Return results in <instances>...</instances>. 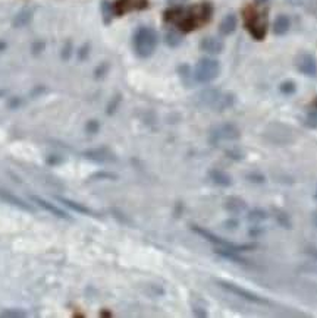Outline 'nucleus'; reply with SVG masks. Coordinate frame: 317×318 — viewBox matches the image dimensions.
<instances>
[{
    "mask_svg": "<svg viewBox=\"0 0 317 318\" xmlns=\"http://www.w3.org/2000/svg\"><path fill=\"white\" fill-rule=\"evenodd\" d=\"M212 16V6L207 3L195 4L188 9H172L164 13V19L175 24L179 30L188 32L197 30L198 27H203L206 22L210 21Z\"/></svg>",
    "mask_w": 317,
    "mask_h": 318,
    "instance_id": "obj_1",
    "label": "nucleus"
},
{
    "mask_svg": "<svg viewBox=\"0 0 317 318\" xmlns=\"http://www.w3.org/2000/svg\"><path fill=\"white\" fill-rule=\"evenodd\" d=\"M244 25L247 31L253 35L255 40H263L267 32V12L258 10L254 6H247L242 10Z\"/></svg>",
    "mask_w": 317,
    "mask_h": 318,
    "instance_id": "obj_2",
    "label": "nucleus"
},
{
    "mask_svg": "<svg viewBox=\"0 0 317 318\" xmlns=\"http://www.w3.org/2000/svg\"><path fill=\"white\" fill-rule=\"evenodd\" d=\"M191 229H192L194 233H197L198 236H201V238L206 239L207 242L216 245L218 248L232 250V251H237V253L253 251V250L257 248L255 244H234V242H231V241H226V239H223L221 236L215 235L213 232H210V230H207V229H204V227H201V226H195V224H194V226H191Z\"/></svg>",
    "mask_w": 317,
    "mask_h": 318,
    "instance_id": "obj_3",
    "label": "nucleus"
},
{
    "mask_svg": "<svg viewBox=\"0 0 317 318\" xmlns=\"http://www.w3.org/2000/svg\"><path fill=\"white\" fill-rule=\"evenodd\" d=\"M158 46V34L152 28H140L134 35V49L140 58H149L153 55Z\"/></svg>",
    "mask_w": 317,
    "mask_h": 318,
    "instance_id": "obj_4",
    "label": "nucleus"
},
{
    "mask_svg": "<svg viewBox=\"0 0 317 318\" xmlns=\"http://www.w3.org/2000/svg\"><path fill=\"white\" fill-rule=\"evenodd\" d=\"M216 285L221 287V289H223V290H226L228 293H231V295H234V296H237V298H241V299H244V301H248V302H251V304H257V305H269V304H270L264 296L257 295V293L251 292V290L239 286V285H235V283H232V282H228V280H216Z\"/></svg>",
    "mask_w": 317,
    "mask_h": 318,
    "instance_id": "obj_5",
    "label": "nucleus"
},
{
    "mask_svg": "<svg viewBox=\"0 0 317 318\" xmlns=\"http://www.w3.org/2000/svg\"><path fill=\"white\" fill-rule=\"evenodd\" d=\"M241 138V130L235 124L226 122L215 127L209 133V142L212 145H219L223 141H237Z\"/></svg>",
    "mask_w": 317,
    "mask_h": 318,
    "instance_id": "obj_6",
    "label": "nucleus"
},
{
    "mask_svg": "<svg viewBox=\"0 0 317 318\" xmlns=\"http://www.w3.org/2000/svg\"><path fill=\"white\" fill-rule=\"evenodd\" d=\"M221 73V64L216 59L204 58L195 66V79L198 82H212Z\"/></svg>",
    "mask_w": 317,
    "mask_h": 318,
    "instance_id": "obj_7",
    "label": "nucleus"
},
{
    "mask_svg": "<svg viewBox=\"0 0 317 318\" xmlns=\"http://www.w3.org/2000/svg\"><path fill=\"white\" fill-rule=\"evenodd\" d=\"M82 156L87 160H91L95 163H115L116 161V154L107 147H98V148L87 150L82 153Z\"/></svg>",
    "mask_w": 317,
    "mask_h": 318,
    "instance_id": "obj_8",
    "label": "nucleus"
},
{
    "mask_svg": "<svg viewBox=\"0 0 317 318\" xmlns=\"http://www.w3.org/2000/svg\"><path fill=\"white\" fill-rule=\"evenodd\" d=\"M147 4H149V0H118L115 4V12L118 15H125L128 12L146 9Z\"/></svg>",
    "mask_w": 317,
    "mask_h": 318,
    "instance_id": "obj_9",
    "label": "nucleus"
},
{
    "mask_svg": "<svg viewBox=\"0 0 317 318\" xmlns=\"http://www.w3.org/2000/svg\"><path fill=\"white\" fill-rule=\"evenodd\" d=\"M247 202L241 196H228L223 201V208L232 214V216H239L247 211Z\"/></svg>",
    "mask_w": 317,
    "mask_h": 318,
    "instance_id": "obj_10",
    "label": "nucleus"
},
{
    "mask_svg": "<svg viewBox=\"0 0 317 318\" xmlns=\"http://www.w3.org/2000/svg\"><path fill=\"white\" fill-rule=\"evenodd\" d=\"M0 201L6 202V204H9V205H13V207H16V208H21V210H24V211H34V207H32L31 204H27L24 199L18 198V196L13 195L12 192L6 191V190H1V188H0Z\"/></svg>",
    "mask_w": 317,
    "mask_h": 318,
    "instance_id": "obj_11",
    "label": "nucleus"
},
{
    "mask_svg": "<svg viewBox=\"0 0 317 318\" xmlns=\"http://www.w3.org/2000/svg\"><path fill=\"white\" fill-rule=\"evenodd\" d=\"M31 201L34 202V204H37L38 207H41V208L47 210L49 213H52L53 216H56V217H59V219L71 220V217L65 213L64 210H61L56 204L49 202L47 199H43V198H40V196H37V195H31Z\"/></svg>",
    "mask_w": 317,
    "mask_h": 318,
    "instance_id": "obj_12",
    "label": "nucleus"
},
{
    "mask_svg": "<svg viewBox=\"0 0 317 318\" xmlns=\"http://www.w3.org/2000/svg\"><path fill=\"white\" fill-rule=\"evenodd\" d=\"M207 176H209V179H210L215 185H218V187L229 188V187L232 185V178H231L225 170H222V169L213 167V169L209 170Z\"/></svg>",
    "mask_w": 317,
    "mask_h": 318,
    "instance_id": "obj_13",
    "label": "nucleus"
},
{
    "mask_svg": "<svg viewBox=\"0 0 317 318\" xmlns=\"http://www.w3.org/2000/svg\"><path fill=\"white\" fill-rule=\"evenodd\" d=\"M297 67L301 73L304 75H309V76H313L316 73V62H315V58L310 56V55H303L298 58L297 61Z\"/></svg>",
    "mask_w": 317,
    "mask_h": 318,
    "instance_id": "obj_14",
    "label": "nucleus"
},
{
    "mask_svg": "<svg viewBox=\"0 0 317 318\" xmlns=\"http://www.w3.org/2000/svg\"><path fill=\"white\" fill-rule=\"evenodd\" d=\"M200 47H201V50H204L206 53L219 55L223 50V43L219 38H216V37H206V38H203V41L200 43Z\"/></svg>",
    "mask_w": 317,
    "mask_h": 318,
    "instance_id": "obj_15",
    "label": "nucleus"
},
{
    "mask_svg": "<svg viewBox=\"0 0 317 318\" xmlns=\"http://www.w3.org/2000/svg\"><path fill=\"white\" fill-rule=\"evenodd\" d=\"M58 199L65 204L68 208H71V210H74L75 213H79V214H84V216H91V217H98V214L93 211L91 208H88V207H85L84 204H79V202H75V201H72V199H69V198H62V196H58Z\"/></svg>",
    "mask_w": 317,
    "mask_h": 318,
    "instance_id": "obj_16",
    "label": "nucleus"
},
{
    "mask_svg": "<svg viewBox=\"0 0 317 318\" xmlns=\"http://www.w3.org/2000/svg\"><path fill=\"white\" fill-rule=\"evenodd\" d=\"M215 253L219 255V256L225 258V259H228V261L235 262V264H241V265H248V264H250V261H247L245 258H242V256H241V253H237V251H232V250L216 248V250H215Z\"/></svg>",
    "mask_w": 317,
    "mask_h": 318,
    "instance_id": "obj_17",
    "label": "nucleus"
},
{
    "mask_svg": "<svg viewBox=\"0 0 317 318\" xmlns=\"http://www.w3.org/2000/svg\"><path fill=\"white\" fill-rule=\"evenodd\" d=\"M272 217L275 219V222L278 223L281 227H284L286 230L292 229V220L291 216L286 213L285 210L278 208V207H272Z\"/></svg>",
    "mask_w": 317,
    "mask_h": 318,
    "instance_id": "obj_18",
    "label": "nucleus"
},
{
    "mask_svg": "<svg viewBox=\"0 0 317 318\" xmlns=\"http://www.w3.org/2000/svg\"><path fill=\"white\" fill-rule=\"evenodd\" d=\"M289 27H291L289 18H288L286 15H279V16L275 19L273 25H272V31H273L275 35H284V34L288 32Z\"/></svg>",
    "mask_w": 317,
    "mask_h": 318,
    "instance_id": "obj_19",
    "label": "nucleus"
},
{
    "mask_svg": "<svg viewBox=\"0 0 317 318\" xmlns=\"http://www.w3.org/2000/svg\"><path fill=\"white\" fill-rule=\"evenodd\" d=\"M235 30H237V16L234 13H229L222 19L219 31L222 35H231Z\"/></svg>",
    "mask_w": 317,
    "mask_h": 318,
    "instance_id": "obj_20",
    "label": "nucleus"
},
{
    "mask_svg": "<svg viewBox=\"0 0 317 318\" xmlns=\"http://www.w3.org/2000/svg\"><path fill=\"white\" fill-rule=\"evenodd\" d=\"M267 219H269V213L264 208H260V207L251 208L247 213V220L250 223H253V224H260V223L266 222Z\"/></svg>",
    "mask_w": 317,
    "mask_h": 318,
    "instance_id": "obj_21",
    "label": "nucleus"
},
{
    "mask_svg": "<svg viewBox=\"0 0 317 318\" xmlns=\"http://www.w3.org/2000/svg\"><path fill=\"white\" fill-rule=\"evenodd\" d=\"M0 317L1 318H21L27 317V313L22 310H16V308H9V310H3L0 311Z\"/></svg>",
    "mask_w": 317,
    "mask_h": 318,
    "instance_id": "obj_22",
    "label": "nucleus"
},
{
    "mask_svg": "<svg viewBox=\"0 0 317 318\" xmlns=\"http://www.w3.org/2000/svg\"><path fill=\"white\" fill-rule=\"evenodd\" d=\"M306 127H313L316 129L317 127V106H313L309 112H307V116H306Z\"/></svg>",
    "mask_w": 317,
    "mask_h": 318,
    "instance_id": "obj_23",
    "label": "nucleus"
},
{
    "mask_svg": "<svg viewBox=\"0 0 317 318\" xmlns=\"http://www.w3.org/2000/svg\"><path fill=\"white\" fill-rule=\"evenodd\" d=\"M118 176L110 172H97L90 176V181H116Z\"/></svg>",
    "mask_w": 317,
    "mask_h": 318,
    "instance_id": "obj_24",
    "label": "nucleus"
},
{
    "mask_svg": "<svg viewBox=\"0 0 317 318\" xmlns=\"http://www.w3.org/2000/svg\"><path fill=\"white\" fill-rule=\"evenodd\" d=\"M245 179H247L248 182H251V184H257V185L266 182L264 175L260 173V172H250V173H247V175H245Z\"/></svg>",
    "mask_w": 317,
    "mask_h": 318,
    "instance_id": "obj_25",
    "label": "nucleus"
},
{
    "mask_svg": "<svg viewBox=\"0 0 317 318\" xmlns=\"http://www.w3.org/2000/svg\"><path fill=\"white\" fill-rule=\"evenodd\" d=\"M30 18H31V13L28 10H22L21 13L16 15V18L13 21V25L15 27H22V25H25L30 21Z\"/></svg>",
    "mask_w": 317,
    "mask_h": 318,
    "instance_id": "obj_26",
    "label": "nucleus"
},
{
    "mask_svg": "<svg viewBox=\"0 0 317 318\" xmlns=\"http://www.w3.org/2000/svg\"><path fill=\"white\" fill-rule=\"evenodd\" d=\"M279 90H281V93H282V94H285V96H291V94H294V93H295L297 87H295V84H294L292 81H285V82H282V84H281Z\"/></svg>",
    "mask_w": 317,
    "mask_h": 318,
    "instance_id": "obj_27",
    "label": "nucleus"
},
{
    "mask_svg": "<svg viewBox=\"0 0 317 318\" xmlns=\"http://www.w3.org/2000/svg\"><path fill=\"white\" fill-rule=\"evenodd\" d=\"M226 154H228L229 159L235 160V161H241V160H244V157H245V153L242 150L237 148V147H234L232 150H228Z\"/></svg>",
    "mask_w": 317,
    "mask_h": 318,
    "instance_id": "obj_28",
    "label": "nucleus"
},
{
    "mask_svg": "<svg viewBox=\"0 0 317 318\" xmlns=\"http://www.w3.org/2000/svg\"><path fill=\"white\" fill-rule=\"evenodd\" d=\"M264 232H266L264 227H260L258 224H254V226H251V227L248 229V236L255 239V238H260L261 235H264Z\"/></svg>",
    "mask_w": 317,
    "mask_h": 318,
    "instance_id": "obj_29",
    "label": "nucleus"
},
{
    "mask_svg": "<svg viewBox=\"0 0 317 318\" xmlns=\"http://www.w3.org/2000/svg\"><path fill=\"white\" fill-rule=\"evenodd\" d=\"M223 229H226V230H229V232H235L238 227H239V222L237 220V219H228V220H225L222 223Z\"/></svg>",
    "mask_w": 317,
    "mask_h": 318,
    "instance_id": "obj_30",
    "label": "nucleus"
},
{
    "mask_svg": "<svg viewBox=\"0 0 317 318\" xmlns=\"http://www.w3.org/2000/svg\"><path fill=\"white\" fill-rule=\"evenodd\" d=\"M98 130H100V124H98L97 121H90V122L87 124V127H85V132L90 133V135H94Z\"/></svg>",
    "mask_w": 317,
    "mask_h": 318,
    "instance_id": "obj_31",
    "label": "nucleus"
},
{
    "mask_svg": "<svg viewBox=\"0 0 317 318\" xmlns=\"http://www.w3.org/2000/svg\"><path fill=\"white\" fill-rule=\"evenodd\" d=\"M166 43H167L169 46L175 47V46H178V44L181 43V38H179L176 34H173V32H169V34L166 35Z\"/></svg>",
    "mask_w": 317,
    "mask_h": 318,
    "instance_id": "obj_32",
    "label": "nucleus"
},
{
    "mask_svg": "<svg viewBox=\"0 0 317 318\" xmlns=\"http://www.w3.org/2000/svg\"><path fill=\"white\" fill-rule=\"evenodd\" d=\"M306 253L310 255V256H313L315 259H317V248H315V247H310V248H307V250H306Z\"/></svg>",
    "mask_w": 317,
    "mask_h": 318,
    "instance_id": "obj_33",
    "label": "nucleus"
},
{
    "mask_svg": "<svg viewBox=\"0 0 317 318\" xmlns=\"http://www.w3.org/2000/svg\"><path fill=\"white\" fill-rule=\"evenodd\" d=\"M288 1H289L291 4H300V3H301V0H288Z\"/></svg>",
    "mask_w": 317,
    "mask_h": 318,
    "instance_id": "obj_34",
    "label": "nucleus"
},
{
    "mask_svg": "<svg viewBox=\"0 0 317 318\" xmlns=\"http://www.w3.org/2000/svg\"><path fill=\"white\" fill-rule=\"evenodd\" d=\"M313 222H315V226L317 227V211L315 213V216H313Z\"/></svg>",
    "mask_w": 317,
    "mask_h": 318,
    "instance_id": "obj_35",
    "label": "nucleus"
},
{
    "mask_svg": "<svg viewBox=\"0 0 317 318\" xmlns=\"http://www.w3.org/2000/svg\"><path fill=\"white\" fill-rule=\"evenodd\" d=\"M4 47H6V44H4V43H0V50L4 49Z\"/></svg>",
    "mask_w": 317,
    "mask_h": 318,
    "instance_id": "obj_36",
    "label": "nucleus"
},
{
    "mask_svg": "<svg viewBox=\"0 0 317 318\" xmlns=\"http://www.w3.org/2000/svg\"><path fill=\"white\" fill-rule=\"evenodd\" d=\"M255 1H258V3H263V1H267V0H255Z\"/></svg>",
    "mask_w": 317,
    "mask_h": 318,
    "instance_id": "obj_37",
    "label": "nucleus"
},
{
    "mask_svg": "<svg viewBox=\"0 0 317 318\" xmlns=\"http://www.w3.org/2000/svg\"><path fill=\"white\" fill-rule=\"evenodd\" d=\"M3 94H4V91H1V90H0V97L3 96Z\"/></svg>",
    "mask_w": 317,
    "mask_h": 318,
    "instance_id": "obj_38",
    "label": "nucleus"
},
{
    "mask_svg": "<svg viewBox=\"0 0 317 318\" xmlns=\"http://www.w3.org/2000/svg\"><path fill=\"white\" fill-rule=\"evenodd\" d=\"M315 199H317V190H316V193H315Z\"/></svg>",
    "mask_w": 317,
    "mask_h": 318,
    "instance_id": "obj_39",
    "label": "nucleus"
}]
</instances>
